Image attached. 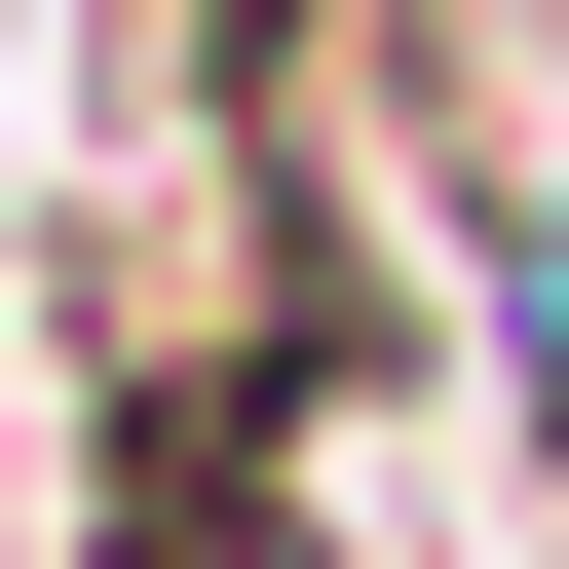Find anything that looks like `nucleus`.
Returning <instances> with one entry per match:
<instances>
[{"instance_id": "nucleus-1", "label": "nucleus", "mask_w": 569, "mask_h": 569, "mask_svg": "<svg viewBox=\"0 0 569 569\" xmlns=\"http://www.w3.org/2000/svg\"><path fill=\"white\" fill-rule=\"evenodd\" d=\"M456 266H493V418H531V456H569V152H531V190H493V228H456Z\"/></svg>"}]
</instances>
